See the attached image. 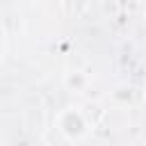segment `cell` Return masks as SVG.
<instances>
[{
  "label": "cell",
  "mask_w": 146,
  "mask_h": 146,
  "mask_svg": "<svg viewBox=\"0 0 146 146\" xmlns=\"http://www.w3.org/2000/svg\"><path fill=\"white\" fill-rule=\"evenodd\" d=\"M55 128L68 144H80L94 132V123L80 105H66L55 114Z\"/></svg>",
  "instance_id": "obj_1"
},
{
  "label": "cell",
  "mask_w": 146,
  "mask_h": 146,
  "mask_svg": "<svg viewBox=\"0 0 146 146\" xmlns=\"http://www.w3.org/2000/svg\"><path fill=\"white\" fill-rule=\"evenodd\" d=\"M62 87L68 91V94H75V96H82L91 89V75L84 71V68H66L62 73Z\"/></svg>",
  "instance_id": "obj_2"
},
{
  "label": "cell",
  "mask_w": 146,
  "mask_h": 146,
  "mask_svg": "<svg viewBox=\"0 0 146 146\" xmlns=\"http://www.w3.org/2000/svg\"><path fill=\"white\" fill-rule=\"evenodd\" d=\"M112 98L114 100H121V103H128L132 98V87L130 84H119L114 91H112Z\"/></svg>",
  "instance_id": "obj_3"
},
{
  "label": "cell",
  "mask_w": 146,
  "mask_h": 146,
  "mask_svg": "<svg viewBox=\"0 0 146 146\" xmlns=\"http://www.w3.org/2000/svg\"><path fill=\"white\" fill-rule=\"evenodd\" d=\"M141 11H144V16H146V0H144V5H141Z\"/></svg>",
  "instance_id": "obj_4"
},
{
  "label": "cell",
  "mask_w": 146,
  "mask_h": 146,
  "mask_svg": "<svg viewBox=\"0 0 146 146\" xmlns=\"http://www.w3.org/2000/svg\"><path fill=\"white\" fill-rule=\"evenodd\" d=\"M23 2H30V5H34V2H41V0H23Z\"/></svg>",
  "instance_id": "obj_5"
},
{
  "label": "cell",
  "mask_w": 146,
  "mask_h": 146,
  "mask_svg": "<svg viewBox=\"0 0 146 146\" xmlns=\"http://www.w3.org/2000/svg\"><path fill=\"white\" fill-rule=\"evenodd\" d=\"M0 146H9V144H7V141H0Z\"/></svg>",
  "instance_id": "obj_6"
},
{
  "label": "cell",
  "mask_w": 146,
  "mask_h": 146,
  "mask_svg": "<svg viewBox=\"0 0 146 146\" xmlns=\"http://www.w3.org/2000/svg\"><path fill=\"white\" fill-rule=\"evenodd\" d=\"M0 66H2V50H0Z\"/></svg>",
  "instance_id": "obj_7"
}]
</instances>
